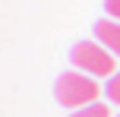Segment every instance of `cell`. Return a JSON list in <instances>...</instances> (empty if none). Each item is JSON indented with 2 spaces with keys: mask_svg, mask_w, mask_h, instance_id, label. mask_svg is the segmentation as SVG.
<instances>
[{
  "mask_svg": "<svg viewBox=\"0 0 120 117\" xmlns=\"http://www.w3.org/2000/svg\"><path fill=\"white\" fill-rule=\"evenodd\" d=\"M95 38L101 48H108L114 57H120V22L117 19H101L95 22Z\"/></svg>",
  "mask_w": 120,
  "mask_h": 117,
  "instance_id": "3957f363",
  "label": "cell"
},
{
  "mask_svg": "<svg viewBox=\"0 0 120 117\" xmlns=\"http://www.w3.org/2000/svg\"><path fill=\"white\" fill-rule=\"evenodd\" d=\"M104 10H108L114 19H120V0H104Z\"/></svg>",
  "mask_w": 120,
  "mask_h": 117,
  "instance_id": "8992f818",
  "label": "cell"
},
{
  "mask_svg": "<svg viewBox=\"0 0 120 117\" xmlns=\"http://www.w3.org/2000/svg\"><path fill=\"white\" fill-rule=\"evenodd\" d=\"M98 92H101V86H98L92 76H85V73H79V70H70V73H63L57 79V89H54V95H57V101L63 108H82V105H95V98H98Z\"/></svg>",
  "mask_w": 120,
  "mask_h": 117,
  "instance_id": "6da1fadb",
  "label": "cell"
},
{
  "mask_svg": "<svg viewBox=\"0 0 120 117\" xmlns=\"http://www.w3.org/2000/svg\"><path fill=\"white\" fill-rule=\"evenodd\" d=\"M114 60L108 48H101L98 41H79L70 51V63L85 76H114Z\"/></svg>",
  "mask_w": 120,
  "mask_h": 117,
  "instance_id": "7a4b0ae2",
  "label": "cell"
},
{
  "mask_svg": "<svg viewBox=\"0 0 120 117\" xmlns=\"http://www.w3.org/2000/svg\"><path fill=\"white\" fill-rule=\"evenodd\" d=\"M108 98L114 101V105H120V73H114L108 79Z\"/></svg>",
  "mask_w": 120,
  "mask_h": 117,
  "instance_id": "5b68a950",
  "label": "cell"
},
{
  "mask_svg": "<svg viewBox=\"0 0 120 117\" xmlns=\"http://www.w3.org/2000/svg\"><path fill=\"white\" fill-rule=\"evenodd\" d=\"M70 117H111V108H108V105H101V101H95V105H89V108H79V111H73Z\"/></svg>",
  "mask_w": 120,
  "mask_h": 117,
  "instance_id": "277c9868",
  "label": "cell"
}]
</instances>
